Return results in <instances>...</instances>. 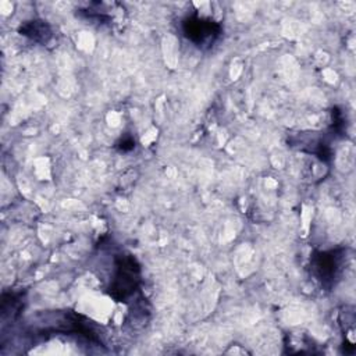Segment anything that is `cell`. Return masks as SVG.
Masks as SVG:
<instances>
[{
    "mask_svg": "<svg viewBox=\"0 0 356 356\" xmlns=\"http://www.w3.org/2000/svg\"><path fill=\"white\" fill-rule=\"evenodd\" d=\"M115 274L110 285V295L117 300H124L138 286L139 282V266L131 256H122L115 263Z\"/></svg>",
    "mask_w": 356,
    "mask_h": 356,
    "instance_id": "obj_1",
    "label": "cell"
},
{
    "mask_svg": "<svg viewBox=\"0 0 356 356\" xmlns=\"http://www.w3.org/2000/svg\"><path fill=\"white\" fill-rule=\"evenodd\" d=\"M184 32L189 40H192L199 47H203L214 43L221 32V28L217 22L209 18L189 17L184 22Z\"/></svg>",
    "mask_w": 356,
    "mask_h": 356,
    "instance_id": "obj_2",
    "label": "cell"
},
{
    "mask_svg": "<svg viewBox=\"0 0 356 356\" xmlns=\"http://www.w3.org/2000/svg\"><path fill=\"white\" fill-rule=\"evenodd\" d=\"M341 266V259L337 256V252H323L314 256L313 260V267L316 270L317 277L323 281H331L332 278L337 277V273Z\"/></svg>",
    "mask_w": 356,
    "mask_h": 356,
    "instance_id": "obj_3",
    "label": "cell"
},
{
    "mask_svg": "<svg viewBox=\"0 0 356 356\" xmlns=\"http://www.w3.org/2000/svg\"><path fill=\"white\" fill-rule=\"evenodd\" d=\"M21 32L26 36H31L32 39L44 40V42L50 36L49 26L42 21H32V22L24 25V28H21Z\"/></svg>",
    "mask_w": 356,
    "mask_h": 356,
    "instance_id": "obj_4",
    "label": "cell"
}]
</instances>
